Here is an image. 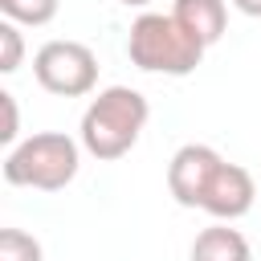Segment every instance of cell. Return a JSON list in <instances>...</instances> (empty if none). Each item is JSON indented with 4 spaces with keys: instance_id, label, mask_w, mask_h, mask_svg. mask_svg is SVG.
I'll return each mask as SVG.
<instances>
[{
    "instance_id": "cell-14",
    "label": "cell",
    "mask_w": 261,
    "mask_h": 261,
    "mask_svg": "<svg viewBox=\"0 0 261 261\" xmlns=\"http://www.w3.org/2000/svg\"><path fill=\"white\" fill-rule=\"evenodd\" d=\"M118 4H126V8H147V4H155V0H118Z\"/></svg>"
},
{
    "instance_id": "cell-1",
    "label": "cell",
    "mask_w": 261,
    "mask_h": 261,
    "mask_svg": "<svg viewBox=\"0 0 261 261\" xmlns=\"http://www.w3.org/2000/svg\"><path fill=\"white\" fill-rule=\"evenodd\" d=\"M147 118H151V106H147V98L139 90L106 86V90H98V98L82 114V147L102 163L122 159L139 143Z\"/></svg>"
},
{
    "instance_id": "cell-12",
    "label": "cell",
    "mask_w": 261,
    "mask_h": 261,
    "mask_svg": "<svg viewBox=\"0 0 261 261\" xmlns=\"http://www.w3.org/2000/svg\"><path fill=\"white\" fill-rule=\"evenodd\" d=\"M0 106H4V130H0V143H16L20 135V118H16V98L8 90H0Z\"/></svg>"
},
{
    "instance_id": "cell-6",
    "label": "cell",
    "mask_w": 261,
    "mask_h": 261,
    "mask_svg": "<svg viewBox=\"0 0 261 261\" xmlns=\"http://www.w3.org/2000/svg\"><path fill=\"white\" fill-rule=\"evenodd\" d=\"M253 200H257V184H253V175L241 167V163H220L216 167V175H212V184H208V192H204V212L208 216H216V220H241L249 208H253Z\"/></svg>"
},
{
    "instance_id": "cell-8",
    "label": "cell",
    "mask_w": 261,
    "mask_h": 261,
    "mask_svg": "<svg viewBox=\"0 0 261 261\" xmlns=\"http://www.w3.org/2000/svg\"><path fill=\"white\" fill-rule=\"evenodd\" d=\"M192 261H253V249H249L245 232H237L220 220V224H208L204 232H196Z\"/></svg>"
},
{
    "instance_id": "cell-2",
    "label": "cell",
    "mask_w": 261,
    "mask_h": 261,
    "mask_svg": "<svg viewBox=\"0 0 261 261\" xmlns=\"http://www.w3.org/2000/svg\"><path fill=\"white\" fill-rule=\"evenodd\" d=\"M126 57L143 69V73H167V77H184L204 61V45L167 12H143L135 16L130 33H126Z\"/></svg>"
},
{
    "instance_id": "cell-7",
    "label": "cell",
    "mask_w": 261,
    "mask_h": 261,
    "mask_svg": "<svg viewBox=\"0 0 261 261\" xmlns=\"http://www.w3.org/2000/svg\"><path fill=\"white\" fill-rule=\"evenodd\" d=\"M171 16L208 49V45H216L220 37H224V29H228V8H224V0H175L171 4Z\"/></svg>"
},
{
    "instance_id": "cell-4",
    "label": "cell",
    "mask_w": 261,
    "mask_h": 261,
    "mask_svg": "<svg viewBox=\"0 0 261 261\" xmlns=\"http://www.w3.org/2000/svg\"><path fill=\"white\" fill-rule=\"evenodd\" d=\"M37 86L57 98H82L98 86V57L82 41H45L33 53Z\"/></svg>"
},
{
    "instance_id": "cell-10",
    "label": "cell",
    "mask_w": 261,
    "mask_h": 261,
    "mask_svg": "<svg viewBox=\"0 0 261 261\" xmlns=\"http://www.w3.org/2000/svg\"><path fill=\"white\" fill-rule=\"evenodd\" d=\"M41 241L24 228H0V261H41Z\"/></svg>"
},
{
    "instance_id": "cell-5",
    "label": "cell",
    "mask_w": 261,
    "mask_h": 261,
    "mask_svg": "<svg viewBox=\"0 0 261 261\" xmlns=\"http://www.w3.org/2000/svg\"><path fill=\"white\" fill-rule=\"evenodd\" d=\"M220 163L224 159L208 143H184L171 155V163H167V192L175 196V204L200 208L204 204V192H208V184H212V175H216Z\"/></svg>"
},
{
    "instance_id": "cell-9",
    "label": "cell",
    "mask_w": 261,
    "mask_h": 261,
    "mask_svg": "<svg viewBox=\"0 0 261 261\" xmlns=\"http://www.w3.org/2000/svg\"><path fill=\"white\" fill-rule=\"evenodd\" d=\"M57 8H61V0H0V12H4V20H12V24H49L53 16H57Z\"/></svg>"
},
{
    "instance_id": "cell-13",
    "label": "cell",
    "mask_w": 261,
    "mask_h": 261,
    "mask_svg": "<svg viewBox=\"0 0 261 261\" xmlns=\"http://www.w3.org/2000/svg\"><path fill=\"white\" fill-rule=\"evenodd\" d=\"M232 8L245 16H261V0H232Z\"/></svg>"
},
{
    "instance_id": "cell-11",
    "label": "cell",
    "mask_w": 261,
    "mask_h": 261,
    "mask_svg": "<svg viewBox=\"0 0 261 261\" xmlns=\"http://www.w3.org/2000/svg\"><path fill=\"white\" fill-rule=\"evenodd\" d=\"M20 61H24V37H20V24L0 20V73H16Z\"/></svg>"
},
{
    "instance_id": "cell-3",
    "label": "cell",
    "mask_w": 261,
    "mask_h": 261,
    "mask_svg": "<svg viewBox=\"0 0 261 261\" xmlns=\"http://www.w3.org/2000/svg\"><path fill=\"white\" fill-rule=\"evenodd\" d=\"M73 175H77V143L61 130H37L24 143H16L4 159V179L12 188L61 192Z\"/></svg>"
}]
</instances>
